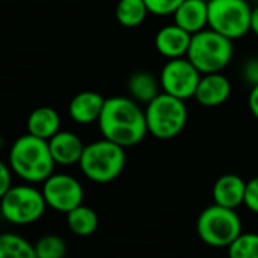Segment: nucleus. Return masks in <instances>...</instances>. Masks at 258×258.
Here are the masks:
<instances>
[{
    "label": "nucleus",
    "instance_id": "29",
    "mask_svg": "<svg viewBox=\"0 0 258 258\" xmlns=\"http://www.w3.org/2000/svg\"><path fill=\"white\" fill-rule=\"evenodd\" d=\"M250 32H253L258 37V7H255L252 10V16H250Z\"/></svg>",
    "mask_w": 258,
    "mask_h": 258
},
{
    "label": "nucleus",
    "instance_id": "3",
    "mask_svg": "<svg viewBox=\"0 0 258 258\" xmlns=\"http://www.w3.org/2000/svg\"><path fill=\"white\" fill-rule=\"evenodd\" d=\"M126 166L124 148L100 139L85 145L79 161V169L84 176L96 184H108L118 178Z\"/></svg>",
    "mask_w": 258,
    "mask_h": 258
},
{
    "label": "nucleus",
    "instance_id": "8",
    "mask_svg": "<svg viewBox=\"0 0 258 258\" xmlns=\"http://www.w3.org/2000/svg\"><path fill=\"white\" fill-rule=\"evenodd\" d=\"M250 16L246 0H208V28L232 41L250 31Z\"/></svg>",
    "mask_w": 258,
    "mask_h": 258
},
{
    "label": "nucleus",
    "instance_id": "7",
    "mask_svg": "<svg viewBox=\"0 0 258 258\" xmlns=\"http://www.w3.org/2000/svg\"><path fill=\"white\" fill-rule=\"evenodd\" d=\"M196 231L205 244L228 247L241 234V220L235 210L213 204L199 214Z\"/></svg>",
    "mask_w": 258,
    "mask_h": 258
},
{
    "label": "nucleus",
    "instance_id": "24",
    "mask_svg": "<svg viewBox=\"0 0 258 258\" xmlns=\"http://www.w3.org/2000/svg\"><path fill=\"white\" fill-rule=\"evenodd\" d=\"M182 2L184 0H145L149 14L158 17L173 16Z\"/></svg>",
    "mask_w": 258,
    "mask_h": 258
},
{
    "label": "nucleus",
    "instance_id": "1",
    "mask_svg": "<svg viewBox=\"0 0 258 258\" xmlns=\"http://www.w3.org/2000/svg\"><path fill=\"white\" fill-rule=\"evenodd\" d=\"M97 124L103 139L124 149L139 145L149 134L145 109L133 97L124 96L105 99Z\"/></svg>",
    "mask_w": 258,
    "mask_h": 258
},
{
    "label": "nucleus",
    "instance_id": "21",
    "mask_svg": "<svg viewBox=\"0 0 258 258\" xmlns=\"http://www.w3.org/2000/svg\"><path fill=\"white\" fill-rule=\"evenodd\" d=\"M0 258H37L35 246L16 232L0 234Z\"/></svg>",
    "mask_w": 258,
    "mask_h": 258
},
{
    "label": "nucleus",
    "instance_id": "27",
    "mask_svg": "<svg viewBox=\"0 0 258 258\" xmlns=\"http://www.w3.org/2000/svg\"><path fill=\"white\" fill-rule=\"evenodd\" d=\"M13 170L8 163L4 160H0V199L4 198V195L14 185L13 184Z\"/></svg>",
    "mask_w": 258,
    "mask_h": 258
},
{
    "label": "nucleus",
    "instance_id": "18",
    "mask_svg": "<svg viewBox=\"0 0 258 258\" xmlns=\"http://www.w3.org/2000/svg\"><path fill=\"white\" fill-rule=\"evenodd\" d=\"M160 81L146 70L134 72L127 79V91L129 97H133L139 103L148 105L152 102L161 91H160Z\"/></svg>",
    "mask_w": 258,
    "mask_h": 258
},
{
    "label": "nucleus",
    "instance_id": "28",
    "mask_svg": "<svg viewBox=\"0 0 258 258\" xmlns=\"http://www.w3.org/2000/svg\"><path fill=\"white\" fill-rule=\"evenodd\" d=\"M247 106L250 114L258 120V84L250 88L249 97H247Z\"/></svg>",
    "mask_w": 258,
    "mask_h": 258
},
{
    "label": "nucleus",
    "instance_id": "19",
    "mask_svg": "<svg viewBox=\"0 0 258 258\" xmlns=\"http://www.w3.org/2000/svg\"><path fill=\"white\" fill-rule=\"evenodd\" d=\"M149 16L145 0H118L115 7V19L120 26L134 29L139 28Z\"/></svg>",
    "mask_w": 258,
    "mask_h": 258
},
{
    "label": "nucleus",
    "instance_id": "2",
    "mask_svg": "<svg viewBox=\"0 0 258 258\" xmlns=\"http://www.w3.org/2000/svg\"><path fill=\"white\" fill-rule=\"evenodd\" d=\"M8 164L13 173L28 184L44 182L55 172L56 166L47 140L29 133L13 142L8 152Z\"/></svg>",
    "mask_w": 258,
    "mask_h": 258
},
{
    "label": "nucleus",
    "instance_id": "14",
    "mask_svg": "<svg viewBox=\"0 0 258 258\" xmlns=\"http://www.w3.org/2000/svg\"><path fill=\"white\" fill-rule=\"evenodd\" d=\"M105 97L96 91H81L69 103V115L78 124L96 123L102 114Z\"/></svg>",
    "mask_w": 258,
    "mask_h": 258
},
{
    "label": "nucleus",
    "instance_id": "25",
    "mask_svg": "<svg viewBox=\"0 0 258 258\" xmlns=\"http://www.w3.org/2000/svg\"><path fill=\"white\" fill-rule=\"evenodd\" d=\"M244 205L252 211L258 214V176L249 179L246 182V191H244Z\"/></svg>",
    "mask_w": 258,
    "mask_h": 258
},
{
    "label": "nucleus",
    "instance_id": "9",
    "mask_svg": "<svg viewBox=\"0 0 258 258\" xmlns=\"http://www.w3.org/2000/svg\"><path fill=\"white\" fill-rule=\"evenodd\" d=\"M202 73L188 61L187 56L169 59L160 73V85L163 93L175 96L181 100L195 97Z\"/></svg>",
    "mask_w": 258,
    "mask_h": 258
},
{
    "label": "nucleus",
    "instance_id": "30",
    "mask_svg": "<svg viewBox=\"0 0 258 258\" xmlns=\"http://www.w3.org/2000/svg\"><path fill=\"white\" fill-rule=\"evenodd\" d=\"M4 148H5V137L2 133H0V151H2Z\"/></svg>",
    "mask_w": 258,
    "mask_h": 258
},
{
    "label": "nucleus",
    "instance_id": "26",
    "mask_svg": "<svg viewBox=\"0 0 258 258\" xmlns=\"http://www.w3.org/2000/svg\"><path fill=\"white\" fill-rule=\"evenodd\" d=\"M241 75H243V79L250 87L256 85L258 84V58H249L241 67Z\"/></svg>",
    "mask_w": 258,
    "mask_h": 258
},
{
    "label": "nucleus",
    "instance_id": "23",
    "mask_svg": "<svg viewBox=\"0 0 258 258\" xmlns=\"http://www.w3.org/2000/svg\"><path fill=\"white\" fill-rule=\"evenodd\" d=\"M37 258H64L67 244L62 237L56 234H46L34 244Z\"/></svg>",
    "mask_w": 258,
    "mask_h": 258
},
{
    "label": "nucleus",
    "instance_id": "22",
    "mask_svg": "<svg viewBox=\"0 0 258 258\" xmlns=\"http://www.w3.org/2000/svg\"><path fill=\"white\" fill-rule=\"evenodd\" d=\"M229 258H258V234L241 232L229 246Z\"/></svg>",
    "mask_w": 258,
    "mask_h": 258
},
{
    "label": "nucleus",
    "instance_id": "16",
    "mask_svg": "<svg viewBox=\"0 0 258 258\" xmlns=\"http://www.w3.org/2000/svg\"><path fill=\"white\" fill-rule=\"evenodd\" d=\"M246 181L234 173L222 175L213 185V201L217 205L235 210L244 204Z\"/></svg>",
    "mask_w": 258,
    "mask_h": 258
},
{
    "label": "nucleus",
    "instance_id": "13",
    "mask_svg": "<svg viewBox=\"0 0 258 258\" xmlns=\"http://www.w3.org/2000/svg\"><path fill=\"white\" fill-rule=\"evenodd\" d=\"M231 82L222 73L202 75L195 99L207 108H214L225 103L231 96Z\"/></svg>",
    "mask_w": 258,
    "mask_h": 258
},
{
    "label": "nucleus",
    "instance_id": "4",
    "mask_svg": "<svg viewBox=\"0 0 258 258\" xmlns=\"http://www.w3.org/2000/svg\"><path fill=\"white\" fill-rule=\"evenodd\" d=\"M148 133L158 140H172L178 137L187 124L188 111L185 100L167 93H160L145 109Z\"/></svg>",
    "mask_w": 258,
    "mask_h": 258
},
{
    "label": "nucleus",
    "instance_id": "6",
    "mask_svg": "<svg viewBox=\"0 0 258 258\" xmlns=\"http://www.w3.org/2000/svg\"><path fill=\"white\" fill-rule=\"evenodd\" d=\"M46 208L43 191L28 182L13 185L0 199V214L13 225H31L44 216Z\"/></svg>",
    "mask_w": 258,
    "mask_h": 258
},
{
    "label": "nucleus",
    "instance_id": "17",
    "mask_svg": "<svg viewBox=\"0 0 258 258\" xmlns=\"http://www.w3.org/2000/svg\"><path fill=\"white\" fill-rule=\"evenodd\" d=\"M26 127L29 134L43 140H50L61 131V115L52 106H38L28 115Z\"/></svg>",
    "mask_w": 258,
    "mask_h": 258
},
{
    "label": "nucleus",
    "instance_id": "11",
    "mask_svg": "<svg viewBox=\"0 0 258 258\" xmlns=\"http://www.w3.org/2000/svg\"><path fill=\"white\" fill-rule=\"evenodd\" d=\"M191 41V34L179 28L178 25L163 26L155 35V49L167 59L187 56Z\"/></svg>",
    "mask_w": 258,
    "mask_h": 258
},
{
    "label": "nucleus",
    "instance_id": "5",
    "mask_svg": "<svg viewBox=\"0 0 258 258\" xmlns=\"http://www.w3.org/2000/svg\"><path fill=\"white\" fill-rule=\"evenodd\" d=\"M232 40L207 28L191 35L187 52L188 61L202 73H220L232 59Z\"/></svg>",
    "mask_w": 258,
    "mask_h": 258
},
{
    "label": "nucleus",
    "instance_id": "20",
    "mask_svg": "<svg viewBox=\"0 0 258 258\" xmlns=\"http://www.w3.org/2000/svg\"><path fill=\"white\" fill-rule=\"evenodd\" d=\"M67 226L73 234L79 237H87L97 229L99 217L93 208L81 204L79 207L67 213Z\"/></svg>",
    "mask_w": 258,
    "mask_h": 258
},
{
    "label": "nucleus",
    "instance_id": "10",
    "mask_svg": "<svg viewBox=\"0 0 258 258\" xmlns=\"http://www.w3.org/2000/svg\"><path fill=\"white\" fill-rule=\"evenodd\" d=\"M47 207L59 213H69L84 202L82 184L69 173H52L41 188Z\"/></svg>",
    "mask_w": 258,
    "mask_h": 258
},
{
    "label": "nucleus",
    "instance_id": "15",
    "mask_svg": "<svg viewBox=\"0 0 258 258\" xmlns=\"http://www.w3.org/2000/svg\"><path fill=\"white\" fill-rule=\"evenodd\" d=\"M173 23L191 35L207 29L208 2L205 0H184L173 14Z\"/></svg>",
    "mask_w": 258,
    "mask_h": 258
},
{
    "label": "nucleus",
    "instance_id": "12",
    "mask_svg": "<svg viewBox=\"0 0 258 258\" xmlns=\"http://www.w3.org/2000/svg\"><path fill=\"white\" fill-rule=\"evenodd\" d=\"M47 143L53 161L58 166L79 164L85 149V145L82 143L79 136H76L72 131H62V129L59 133H56L50 140H47Z\"/></svg>",
    "mask_w": 258,
    "mask_h": 258
}]
</instances>
